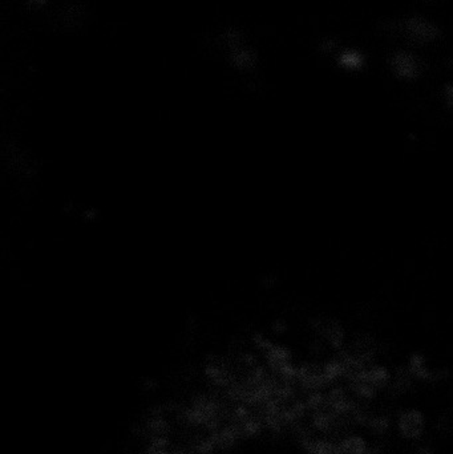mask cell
<instances>
[{"label": "cell", "mask_w": 453, "mask_h": 454, "mask_svg": "<svg viewBox=\"0 0 453 454\" xmlns=\"http://www.w3.org/2000/svg\"><path fill=\"white\" fill-rule=\"evenodd\" d=\"M426 427L424 416L419 411L408 409L399 416L398 427L403 437L415 440L419 439Z\"/></svg>", "instance_id": "obj_1"}, {"label": "cell", "mask_w": 453, "mask_h": 454, "mask_svg": "<svg viewBox=\"0 0 453 454\" xmlns=\"http://www.w3.org/2000/svg\"><path fill=\"white\" fill-rule=\"evenodd\" d=\"M413 271H416V266L412 267V273H413ZM412 278H413V276H412ZM412 303H413V294H412Z\"/></svg>", "instance_id": "obj_2"}]
</instances>
